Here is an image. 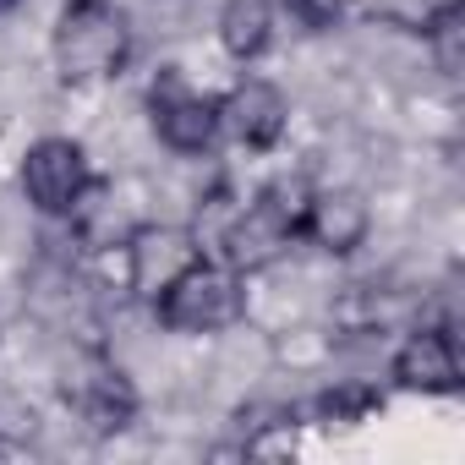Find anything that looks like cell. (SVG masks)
I'll return each instance as SVG.
<instances>
[{"label": "cell", "mask_w": 465, "mask_h": 465, "mask_svg": "<svg viewBox=\"0 0 465 465\" xmlns=\"http://www.w3.org/2000/svg\"><path fill=\"white\" fill-rule=\"evenodd\" d=\"M307 203H312L307 175H280V181H269L242 213H230V224L219 230L224 269H236V274H258V269H269V263L302 236Z\"/></svg>", "instance_id": "1"}, {"label": "cell", "mask_w": 465, "mask_h": 465, "mask_svg": "<svg viewBox=\"0 0 465 465\" xmlns=\"http://www.w3.org/2000/svg\"><path fill=\"white\" fill-rule=\"evenodd\" d=\"M132 55L126 17L110 0H72L55 23V66L66 83H99L115 77Z\"/></svg>", "instance_id": "2"}, {"label": "cell", "mask_w": 465, "mask_h": 465, "mask_svg": "<svg viewBox=\"0 0 465 465\" xmlns=\"http://www.w3.org/2000/svg\"><path fill=\"white\" fill-rule=\"evenodd\" d=\"M153 312L175 334H213V329H230V323L247 312V291H242V274L236 269L197 258L192 269H181L153 296Z\"/></svg>", "instance_id": "3"}, {"label": "cell", "mask_w": 465, "mask_h": 465, "mask_svg": "<svg viewBox=\"0 0 465 465\" xmlns=\"http://www.w3.org/2000/svg\"><path fill=\"white\" fill-rule=\"evenodd\" d=\"M83 186H88V153L72 137H39L23 153V192H28V203L39 213L66 219L77 208Z\"/></svg>", "instance_id": "4"}, {"label": "cell", "mask_w": 465, "mask_h": 465, "mask_svg": "<svg viewBox=\"0 0 465 465\" xmlns=\"http://www.w3.org/2000/svg\"><path fill=\"white\" fill-rule=\"evenodd\" d=\"M121 247H126V285H132V296H143V302H153L181 269H192V263L203 258V247H197L192 230H170V224H159V230H132Z\"/></svg>", "instance_id": "5"}, {"label": "cell", "mask_w": 465, "mask_h": 465, "mask_svg": "<svg viewBox=\"0 0 465 465\" xmlns=\"http://www.w3.org/2000/svg\"><path fill=\"white\" fill-rule=\"evenodd\" d=\"M285 121H291V104L263 77H242L236 88L219 99V132H230L242 148H258V153L285 137Z\"/></svg>", "instance_id": "6"}, {"label": "cell", "mask_w": 465, "mask_h": 465, "mask_svg": "<svg viewBox=\"0 0 465 465\" xmlns=\"http://www.w3.org/2000/svg\"><path fill=\"white\" fill-rule=\"evenodd\" d=\"M367 230H372V208H367V197L356 186H323V192H312L307 219H302V236L318 252L351 258L367 242Z\"/></svg>", "instance_id": "7"}, {"label": "cell", "mask_w": 465, "mask_h": 465, "mask_svg": "<svg viewBox=\"0 0 465 465\" xmlns=\"http://www.w3.org/2000/svg\"><path fill=\"white\" fill-rule=\"evenodd\" d=\"M153 126H159V143L175 148V153H203L213 148L219 137V99L208 94H192L181 88L175 77H164L153 88Z\"/></svg>", "instance_id": "8"}, {"label": "cell", "mask_w": 465, "mask_h": 465, "mask_svg": "<svg viewBox=\"0 0 465 465\" xmlns=\"http://www.w3.org/2000/svg\"><path fill=\"white\" fill-rule=\"evenodd\" d=\"M66 394H72V405L83 411V421H88L94 432H121V427H132V416H137V394H132L126 372L110 367V361H99V356L77 367V378L66 383Z\"/></svg>", "instance_id": "9"}, {"label": "cell", "mask_w": 465, "mask_h": 465, "mask_svg": "<svg viewBox=\"0 0 465 465\" xmlns=\"http://www.w3.org/2000/svg\"><path fill=\"white\" fill-rule=\"evenodd\" d=\"M394 383L411 394H454L460 389V351L443 329H416L394 351Z\"/></svg>", "instance_id": "10"}, {"label": "cell", "mask_w": 465, "mask_h": 465, "mask_svg": "<svg viewBox=\"0 0 465 465\" xmlns=\"http://www.w3.org/2000/svg\"><path fill=\"white\" fill-rule=\"evenodd\" d=\"M269 34H274V6H269V0H224V12H219V45H224V55L258 61L269 50Z\"/></svg>", "instance_id": "11"}, {"label": "cell", "mask_w": 465, "mask_h": 465, "mask_svg": "<svg viewBox=\"0 0 465 465\" xmlns=\"http://www.w3.org/2000/svg\"><path fill=\"white\" fill-rule=\"evenodd\" d=\"M427 39H432V55H438V72H460V61H465V12L454 6V12H443L432 28H427Z\"/></svg>", "instance_id": "12"}]
</instances>
